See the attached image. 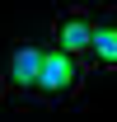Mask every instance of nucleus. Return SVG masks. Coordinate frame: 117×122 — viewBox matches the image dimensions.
<instances>
[{"instance_id": "f03ea898", "label": "nucleus", "mask_w": 117, "mask_h": 122, "mask_svg": "<svg viewBox=\"0 0 117 122\" xmlns=\"http://www.w3.org/2000/svg\"><path fill=\"white\" fill-rule=\"evenodd\" d=\"M42 42H14L10 52H5V85L14 94H33L38 89V71H42Z\"/></svg>"}, {"instance_id": "20e7f679", "label": "nucleus", "mask_w": 117, "mask_h": 122, "mask_svg": "<svg viewBox=\"0 0 117 122\" xmlns=\"http://www.w3.org/2000/svg\"><path fill=\"white\" fill-rule=\"evenodd\" d=\"M89 56H94V66H103V71H117V19H94Z\"/></svg>"}, {"instance_id": "f257e3e1", "label": "nucleus", "mask_w": 117, "mask_h": 122, "mask_svg": "<svg viewBox=\"0 0 117 122\" xmlns=\"http://www.w3.org/2000/svg\"><path fill=\"white\" fill-rule=\"evenodd\" d=\"M80 85H84V66H80V56L61 52V47L42 52V71H38V89H33V94L66 99V94H80Z\"/></svg>"}, {"instance_id": "7ed1b4c3", "label": "nucleus", "mask_w": 117, "mask_h": 122, "mask_svg": "<svg viewBox=\"0 0 117 122\" xmlns=\"http://www.w3.org/2000/svg\"><path fill=\"white\" fill-rule=\"evenodd\" d=\"M89 42H94V19L84 10H66V14L52 19V47H61V52H70V56L84 61Z\"/></svg>"}]
</instances>
